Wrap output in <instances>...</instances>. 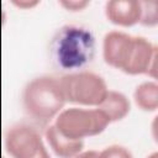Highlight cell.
<instances>
[{"label": "cell", "mask_w": 158, "mask_h": 158, "mask_svg": "<svg viewBox=\"0 0 158 158\" xmlns=\"http://www.w3.org/2000/svg\"><path fill=\"white\" fill-rule=\"evenodd\" d=\"M141 19L139 22L144 26H154L158 22L157 1H141Z\"/></svg>", "instance_id": "7c38bea8"}, {"label": "cell", "mask_w": 158, "mask_h": 158, "mask_svg": "<svg viewBox=\"0 0 158 158\" xmlns=\"http://www.w3.org/2000/svg\"><path fill=\"white\" fill-rule=\"evenodd\" d=\"M147 158H158V154H157V153L154 152V153H152V154H149V156H148Z\"/></svg>", "instance_id": "e0dca14e"}, {"label": "cell", "mask_w": 158, "mask_h": 158, "mask_svg": "<svg viewBox=\"0 0 158 158\" xmlns=\"http://www.w3.org/2000/svg\"><path fill=\"white\" fill-rule=\"evenodd\" d=\"M135 36L121 31H111L105 35L102 42V57L106 64L120 70H125L132 48Z\"/></svg>", "instance_id": "52a82bcc"}, {"label": "cell", "mask_w": 158, "mask_h": 158, "mask_svg": "<svg viewBox=\"0 0 158 158\" xmlns=\"http://www.w3.org/2000/svg\"><path fill=\"white\" fill-rule=\"evenodd\" d=\"M98 158H133V156L126 147L120 144H111L99 152Z\"/></svg>", "instance_id": "4fadbf2b"}, {"label": "cell", "mask_w": 158, "mask_h": 158, "mask_svg": "<svg viewBox=\"0 0 158 158\" xmlns=\"http://www.w3.org/2000/svg\"><path fill=\"white\" fill-rule=\"evenodd\" d=\"M133 99L136 105L143 111H156L158 107V85L154 81H144L139 84L135 93Z\"/></svg>", "instance_id": "8fae6325"}, {"label": "cell", "mask_w": 158, "mask_h": 158, "mask_svg": "<svg viewBox=\"0 0 158 158\" xmlns=\"http://www.w3.org/2000/svg\"><path fill=\"white\" fill-rule=\"evenodd\" d=\"M5 148L12 158H51L40 132L27 123H17L7 130Z\"/></svg>", "instance_id": "5b68a950"}, {"label": "cell", "mask_w": 158, "mask_h": 158, "mask_svg": "<svg viewBox=\"0 0 158 158\" xmlns=\"http://www.w3.org/2000/svg\"><path fill=\"white\" fill-rule=\"evenodd\" d=\"M109 123L106 116L98 107H70L62 110L57 115L53 125L64 137L74 141H83L86 137L104 132Z\"/></svg>", "instance_id": "3957f363"}, {"label": "cell", "mask_w": 158, "mask_h": 158, "mask_svg": "<svg viewBox=\"0 0 158 158\" xmlns=\"http://www.w3.org/2000/svg\"><path fill=\"white\" fill-rule=\"evenodd\" d=\"M130 100L120 91L109 90L98 109L106 116L109 122H116L127 116L130 112Z\"/></svg>", "instance_id": "30bf717a"}, {"label": "cell", "mask_w": 158, "mask_h": 158, "mask_svg": "<svg viewBox=\"0 0 158 158\" xmlns=\"http://www.w3.org/2000/svg\"><path fill=\"white\" fill-rule=\"evenodd\" d=\"M89 2L88 1H84V0H64V1H60V5L63 7H65L67 10H70V11H79V10H83Z\"/></svg>", "instance_id": "5bb4252c"}, {"label": "cell", "mask_w": 158, "mask_h": 158, "mask_svg": "<svg viewBox=\"0 0 158 158\" xmlns=\"http://www.w3.org/2000/svg\"><path fill=\"white\" fill-rule=\"evenodd\" d=\"M95 56V37L85 27L65 25L51 42V57L54 64L65 70L81 69Z\"/></svg>", "instance_id": "6da1fadb"}, {"label": "cell", "mask_w": 158, "mask_h": 158, "mask_svg": "<svg viewBox=\"0 0 158 158\" xmlns=\"http://www.w3.org/2000/svg\"><path fill=\"white\" fill-rule=\"evenodd\" d=\"M22 102L30 117L46 123L62 111L65 99L59 80L42 75L27 83L22 93Z\"/></svg>", "instance_id": "7a4b0ae2"}, {"label": "cell", "mask_w": 158, "mask_h": 158, "mask_svg": "<svg viewBox=\"0 0 158 158\" xmlns=\"http://www.w3.org/2000/svg\"><path fill=\"white\" fill-rule=\"evenodd\" d=\"M126 74H147L157 78V47L147 38L135 36L133 48L123 70Z\"/></svg>", "instance_id": "8992f818"}, {"label": "cell", "mask_w": 158, "mask_h": 158, "mask_svg": "<svg viewBox=\"0 0 158 158\" xmlns=\"http://www.w3.org/2000/svg\"><path fill=\"white\" fill-rule=\"evenodd\" d=\"M65 101L84 105L99 106L109 89L102 77L91 72H74L59 79Z\"/></svg>", "instance_id": "277c9868"}, {"label": "cell", "mask_w": 158, "mask_h": 158, "mask_svg": "<svg viewBox=\"0 0 158 158\" xmlns=\"http://www.w3.org/2000/svg\"><path fill=\"white\" fill-rule=\"evenodd\" d=\"M98 156H99V152L96 151H85V152L81 151L74 158H98Z\"/></svg>", "instance_id": "9a60e30c"}, {"label": "cell", "mask_w": 158, "mask_h": 158, "mask_svg": "<svg viewBox=\"0 0 158 158\" xmlns=\"http://www.w3.org/2000/svg\"><path fill=\"white\" fill-rule=\"evenodd\" d=\"M141 1L137 0H111L105 5L107 20L118 26H133L141 19Z\"/></svg>", "instance_id": "ba28073f"}, {"label": "cell", "mask_w": 158, "mask_h": 158, "mask_svg": "<svg viewBox=\"0 0 158 158\" xmlns=\"http://www.w3.org/2000/svg\"><path fill=\"white\" fill-rule=\"evenodd\" d=\"M44 136L49 147L59 158H74L83 151V141H74L64 137L54 125H51L46 128Z\"/></svg>", "instance_id": "9c48e42d"}, {"label": "cell", "mask_w": 158, "mask_h": 158, "mask_svg": "<svg viewBox=\"0 0 158 158\" xmlns=\"http://www.w3.org/2000/svg\"><path fill=\"white\" fill-rule=\"evenodd\" d=\"M14 4L17 5V6H20V7H31L32 5H36L37 2H36V1H33V2H32V1H30V2H28V1H26V2H21V1L19 2V1H15Z\"/></svg>", "instance_id": "2e32d148"}]
</instances>
